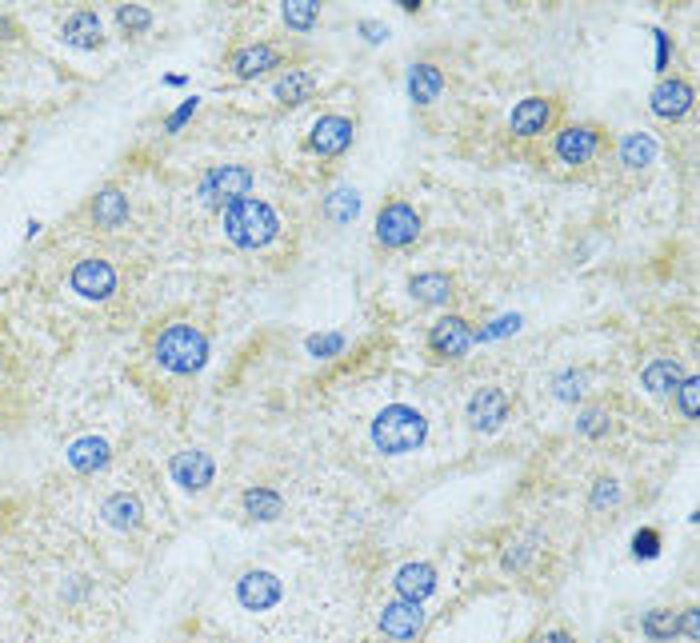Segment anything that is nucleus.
Wrapping results in <instances>:
<instances>
[{"instance_id": "f257e3e1", "label": "nucleus", "mask_w": 700, "mask_h": 643, "mask_svg": "<svg viewBox=\"0 0 700 643\" xmlns=\"http://www.w3.org/2000/svg\"><path fill=\"white\" fill-rule=\"evenodd\" d=\"M152 360L172 376H192L209 364V336L189 320H172L152 336Z\"/></svg>"}, {"instance_id": "f03ea898", "label": "nucleus", "mask_w": 700, "mask_h": 643, "mask_svg": "<svg viewBox=\"0 0 700 643\" xmlns=\"http://www.w3.org/2000/svg\"><path fill=\"white\" fill-rule=\"evenodd\" d=\"M277 232H280V220H277V212H272L269 200L244 197L224 209V237H229L237 248H244V252H257V248L272 244Z\"/></svg>"}, {"instance_id": "7ed1b4c3", "label": "nucleus", "mask_w": 700, "mask_h": 643, "mask_svg": "<svg viewBox=\"0 0 700 643\" xmlns=\"http://www.w3.org/2000/svg\"><path fill=\"white\" fill-rule=\"evenodd\" d=\"M429 435V420L420 416L417 408L409 404H389L384 412H377L372 420V444L384 455H409L424 444Z\"/></svg>"}, {"instance_id": "20e7f679", "label": "nucleus", "mask_w": 700, "mask_h": 643, "mask_svg": "<svg viewBox=\"0 0 700 643\" xmlns=\"http://www.w3.org/2000/svg\"><path fill=\"white\" fill-rule=\"evenodd\" d=\"M609 152V132L600 129V124H589V120H580V124H560L552 132V157L560 164H569V169H584L592 160H600Z\"/></svg>"}, {"instance_id": "39448f33", "label": "nucleus", "mask_w": 700, "mask_h": 643, "mask_svg": "<svg viewBox=\"0 0 700 643\" xmlns=\"http://www.w3.org/2000/svg\"><path fill=\"white\" fill-rule=\"evenodd\" d=\"M252 184H257V177H252L249 164H212L204 177H200L197 184V197L204 209H229V204H237V200L252 197Z\"/></svg>"}, {"instance_id": "423d86ee", "label": "nucleus", "mask_w": 700, "mask_h": 643, "mask_svg": "<svg viewBox=\"0 0 700 643\" xmlns=\"http://www.w3.org/2000/svg\"><path fill=\"white\" fill-rule=\"evenodd\" d=\"M560 100L557 97H524L512 104L509 112V132L517 140H537L549 137V132L560 129Z\"/></svg>"}, {"instance_id": "0eeeda50", "label": "nucleus", "mask_w": 700, "mask_h": 643, "mask_svg": "<svg viewBox=\"0 0 700 643\" xmlns=\"http://www.w3.org/2000/svg\"><path fill=\"white\" fill-rule=\"evenodd\" d=\"M289 64V49L277 44V40H260V44H240L224 57V72L232 80H257L272 69H284Z\"/></svg>"}, {"instance_id": "6e6552de", "label": "nucleus", "mask_w": 700, "mask_h": 643, "mask_svg": "<svg viewBox=\"0 0 700 643\" xmlns=\"http://www.w3.org/2000/svg\"><path fill=\"white\" fill-rule=\"evenodd\" d=\"M417 237H420V212L412 209L409 200H389V204H380V212H377V244L380 248L400 252V248L417 244Z\"/></svg>"}, {"instance_id": "1a4fd4ad", "label": "nucleus", "mask_w": 700, "mask_h": 643, "mask_svg": "<svg viewBox=\"0 0 700 643\" xmlns=\"http://www.w3.org/2000/svg\"><path fill=\"white\" fill-rule=\"evenodd\" d=\"M352 140H357V120L352 117H340V112H324V117L312 120L309 129V152L320 160H337L352 149Z\"/></svg>"}, {"instance_id": "9d476101", "label": "nucleus", "mask_w": 700, "mask_h": 643, "mask_svg": "<svg viewBox=\"0 0 700 643\" xmlns=\"http://www.w3.org/2000/svg\"><path fill=\"white\" fill-rule=\"evenodd\" d=\"M472 344H477V328H472V320L457 317V312L440 317L429 328V352L437 360H460Z\"/></svg>"}, {"instance_id": "9b49d317", "label": "nucleus", "mask_w": 700, "mask_h": 643, "mask_svg": "<svg viewBox=\"0 0 700 643\" xmlns=\"http://www.w3.org/2000/svg\"><path fill=\"white\" fill-rule=\"evenodd\" d=\"M117 284H120L117 268H112L109 260H100V257L77 260L72 272H69V288L84 300H109L112 292H117Z\"/></svg>"}, {"instance_id": "f8f14e48", "label": "nucleus", "mask_w": 700, "mask_h": 643, "mask_svg": "<svg viewBox=\"0 0 700 643\" xmlns=\"http://www.w3.org/2000/svg\"><path fill=\"white\" fill-rule=\"evenodd\" d=\"M237 600L244 612H269L284 600V584H280V575L264 572V567H252L237 580Z\"/></svg>"}, {"instance_id": "ddd939ff", "label": "nucleus", "mask_w": 700, "mask_h": 643, "mask_svg": "<svg viewBox=\"0 0 700 643\" xmlns=\"http://www.w3.org/2000/svg\"><path fill=\"white\" fill-rule=\"evenodd\" d=\"M692 100H697V92H692L689 77H660L649 97V109L660 120H684L692 112Z\"/></svg>"}, {"instance_id": "4468645a", "label": "nucleus", "mask_w": 700, "mask_h": 643, "mask_svg": "<svg viewBox=\"0 0 700 643\" xmlns=\"http://www.w3.org/2000/svg\"><path fill=\"white\" fill-rule=\"evenodd\" d=\"M169 472L184 492H204L217 480V460L209 452H177L169 460Z\"/></svg>"}, {"instance_id": "2eb2a0df", "label": "nucleus", "mask_w": 700, "mask_h": 643, "mask_svg": "<svg viewBox=\"0 0 700 643\" xmlns=\"http://www.w3.org/2000/svg\"><path fill=\"white\" fill-rule=\"evenodd\" d=\"M512 412V400L504 388H480L477 396L469 400V424L477 432H497Z\"/></svg>"}, {"instance_id": "dca6fc26", "label": "nucleus", "mask_w": 700, "mask_h": 643, "mask_svg": "<svg viewBox=\"0 0 700 643\" xmlns=\"http://www.w3.org/2000/svg\"><path fill=\"white\" fill-rule=\"evenodd\" d=\"M380 632L397 643L417 640V635L424 632V607L409 604V600H392V604H384V612H380Z\"/></svg>"}, {"instance_id": "f3484780", "label": "nucleus", "mask_w": 700, "mask_h": 643, "mask_svg": "<svg viewBox=\"0 0 700 643\" xmlns=\"http://www.w3.org/2000/svg\"><path fill=\"white\" fill-rule=\"evenodd\" d=\"M100 515L104 524L117 528V532H140L144 528V504H140L137 492H112L100 500Z\"/></svg>"}, {"instance_id": "a211bd4d", "label": "nucleus", "mask_w": 700, "mask_h": 643, "mask_svg": "<svg viewBox=\"0 0 700 643\" xmlns=\"http://www.w3.org/2000/svg\"><path fill=\"white\" fill-rule=\"evenodd\" d=\"M392 587H397V600H409V604H424L432 592H437V567L417 560V564H404L392 575Z\"/></svg>"}, {"instance_id": "6ab92c4d", "label": "nucleus", "mask_w": 700, "mask_h": 643, "mask_svg": "<svg viewBox=\"0 0 700 643\" xmlns=\"http://www.w3.org/2000/svg\"><path fill=\"white\" fill-rule=\"evenodd\" d=\"M60 37L72 49H100L104 44V24H100L97 9H77L60 20Z\"/></svg>"}, {"instance_id": "aec40b11", "label": "nucleus", "mask_w": 700, "mask_h": 643, "mask_svg": "<svg viewBox=\"0 0 700 643\" xmlns=\"http://www.w3.org/2000/svg\"><path fill=\"white\" fill-rule=\"evenodd\" d=\"M320 89V80L312 69H289L284 77L272 84V97H277L280 109H297L304 100H312V92Z\"/></svg>"}, {"instance_id": "412c9836", "label": "nucleus", "mask_w": 700, "mask_h": 643, "mask_svg": "<svg viewBox=\"0 0 700 643\" xmlns=\"http://www.w3.org/2000/svg\"><path fill=\"white\" fill-rule=\"evenodd\" d=\"M409 297L429 308L449 304V300L457 297V280H452V272H417V277L409 280Z\"/></svg>"}, {"instance_id": "4be33fe9", "label": "nucleus", "mask_w": 700, "mask_h": 643, "mask_svg": "<svg viewBox=\"0 0 700 643\" xmlns=\"http://www.w3.org/2000/svg\"><path fill=\"white\" fill-rule=\"evenodd\" d=\"M617 160L629 172L652 169V164H657V140H652L649 132H624L617 144Z\"/></svg>"}, {"instance_id": "5701e85b", "label": "nucleus", "mask_w": 700, "mask_h": 643, "mask_svg": "<svg viewBox=\"0 0 700 643\" xmlns=\"http://www.w3.org/2000/svg\"><path fill=\"white\" fill-rule=\"evenodd\" d=\"M89 212L100 228H120L124 220H129V192L109 184V189H100L97 197H92Z\"/></svg>"}, {"instance_id": "b1692460", "label": "nucleus", "mask_w": 700, "mask_h": 643, "mask_svg": "<svg viewBox=\"0 0 700 643\" xmlns=\"http://www.w3.org/2000/svg\"><path fill=\"white\" fill-rule=\"evenodd\" d=\"M404 84H409V97L417 100V104H432V100L444 92V69H437L432 60H417Z\"/></svg>"}, {"instance_id": "393cba45", "label": "nucleus", "mask_w": 700, "mask_h": 643, "mask_svg": "<svg viewBox=\"0 0 700 643\" xmlns=\"http://www.w3.org/2000/svg\"><path fill=\"white\" fill-rule=\"evenodd\" d=\"M64 455H69L72 472L92 475V472H100V468L109 464V444H104L100 435H84V440H77V444H72Z\"/></svg>"}, {"instance_id": "a878e982", "label": "nucleus", "mask_w": 700, "mask_h": 643, "mask_svg": "<svg viewBox=\"0 0 700 643\" xmlns=\"http://www.w3.org/2000/svg\"><path fill=\"white\" fill-rule=\"evenodd\" d=\"M684 376H689V372L680 368L677 356H660V360H652L644 372H640L644 388H649V392H657V396H664V392H677L680 380H684Z\"/></svg>"}, {"instance_id": "bb28decb", "label": "nucleus", "mask_w": 700, "mask_h": 643, "mask_svg": "<svg viewBox=\"0 0 700 643\" xmlns=\"http://www.w3.org/2000/svg\"><path fill=\"white\" fill-rule=\"evenodd\" d=\"M244 512L252 515V520H264V524H269V520H277L280 512H284V500H280V492H272V488H249V492H244Z\"/></svg>"}, {"instance_id": "cd10ccee", "label": "nucleus", "mask_w": 700, "mask_h": 643, "mask_svg": "<svg viewBox=\"0 0 700 643\" xmlns=\"http://www.w3.org/2000/svg\"><path fill=\"white\" fill-rule=\"evenodd\" d=\"M280 17H284V24H289L292 32H312L320 20V4L317 0H289V4L280 9Z\"/></svg>"}, {"instance_id": "c85d7f7f", "label": "nucleus", "mask_w": 700, "mask_h": 643, "mask_svg": "<svg viewBox=\"0 0 700 643\" xmlns=\"http://www.w3.org/2000/svg\"><path fill=\"white\" fill-rule=\"evenodd\" d=\"M324 212H329L332 224H352L360 212V197L352 189H337L329 200H324Z\"/></svg>"}, {"instance_id": "c756f323", "label": "nucleus", "mask_w": 700, "mask_h": 643, "mask_svg": "<svg viewBox=\"0 0 700 643\" xmlns=\"http://www.w3.org/2000/svg\"><path fill=\"white\" fill-rule=\"evenodd\" d=\"M677 632H680V612H672V607H657V612L644 615V635H649V640L664 643Z\"/></svg>"}, {"instance_id": "7c9ffc66", "label": "nucleus", "mask_w": 700, "mask_h": 643, "mask_svg": "<svg viewBox=\"0 0 700 643\" xmlns=\"http://www.w3.org/2000/svg\"><path fill=\"white\" fill-rule=\"evenodd\" d=\"M117 24L129 37H140V32L152 29V12L144 9V4H117Z\"/></svg>"}, {"instance_id": "2f4dec72", "label": "nucleus", "mask_w": 700, "mask_h": 643, "mask_svg": "<svg viewBox=\"0 0 700 643\" xmlns=\"http://www.w3.org/2000/svg\"><path fill=\"white\" fill-rule=\"evenodd\" d=\"M677 404H680V416H684V420H697V412H700V376H684V380H680Z\"/></svg>"}, {"instance_id": "473e14b6", "label": "nucleus", "mask_w": 700, "mask_h": 643, "mask_svg": "<svg viewBox=\"0 0 700 643\" xmlns=\"http://www.w3.org/2000/svg\"><path fill=\"white\" fill-rule=\"evenodd\" d=\"M309 352L317 360L337 356V352H344V336H340V332H329V336H309Z\"/></svg>"}, {"instance_id": "72a5a7b5", "label": "nucleus", "mask_w": 700, "mask_h": 643, "mask_svg": "<svg viewBox=\"0 0 700 643\" xmlns=\"http://www.w3.org/2000/svg\"><path fill=\"white\" fill-rule=\"evenodd\" d=\"M632 552H637L640 560H652V555L660 552V532H657V528H644V532L632 535Z\"/></svg>"}, {"instance_id": "f704fd0d", "label": "nucleus", "mask_w": 700, "mask_h": 643, "mask_svg": "<svg viewBox=\"0 0 700 643\" xmlns=\"http://www.w3.org/2000/svg\"><path fill=\"white\" fill-rule=\"evenodd\" d=\"M580 392H584V372H564V376L557 380V396L560 400H577Z\"/></svg>"}, {"instance_id": "c9c22d12", "label": "nucleus", "mask_w": 700, "mask_h": 643, "mask_svg": "<svg viewBox=\"0 0 700 643\" xmlns=\"http://www.w3.org/2000/svg\"><path fill=\"white\" fill-rule=\"evenodd\" d=\"M680 632L689 635L692 643L700 640V612L697 607H684V612H680Z\"/></svg>"}, {"instance_id": "e433bc0d", "label": "nucleus", "mask_w": 700, "mask_h": 643, "mask_svg": "<svg viewBox=\"0 0 700 643\" xmlns=\"http://www.w3.org/2000/svg\"><path fill=\"white\" fill-rule=\"evenodd\" d=\"M360 32H364V40H372V44H380V40H389V24H380V20H360L357 24Z\"/></svg>"}, {"instance_id": "4c0bfd02", "label": "nucleus", "mask_w": 700, "mask_h": 643, "mask_svg": "<svg viewBox=\"0 0 700 643\" xmlns=\"http://www.w3.org/2000/svg\"><path fill=\"white\" fill-rule=\"evenodd\" d=\"M192 112H197V100H184V104H180V112H172V120H169V132H177L180 124H184V120L192 117Z\"/></svg>"}, {"instance_id": "58836bf2", "label": "nucleus", "mask_w": 700, "mask_h": 643, "mask_svg": "<svg viewBox=\"0 0 700 643\" xmlns=\"http://www.w3.org/2000/svg\"><path fill=\"white\" fill-rule=\"evenodd\" d=\"M540 643H577V640H572V635L564 632V627H552V632L540 635Z\"/></svg>"}]
</instances>
